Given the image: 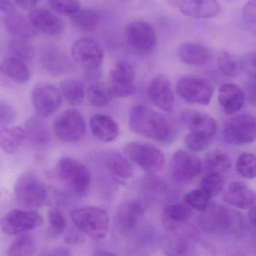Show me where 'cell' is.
Returning a JSON list of instances; mask_svg holds the SVG:
<instances>
[{
  "instance_id": "obj_1",
  "label": "cell",
  "mask_w": 256,
  "mask_h": 256,
  "mask_svg": "<svg viewBox=\"0 0 256 256\" xmlns=\"http://www.w3.org/2000/svg\"><path fill=\"white\" fill-rule=\"evenodd\" d=\"M128 125L136 134L157 142H169L172 139V128L167 119L146 106H136L131 109Z\"/></svg>"
},
{
  "instance_id": "obj_2",
  "label": "cell",
  "mask_w": 256,
  "mask_h": 256,
  "mask_svg": "<svg viewBox=\"0 0 256 256\" xmlns=\"http://www.w3.org/2000/svg\"><path fill=\"white\" fill-rule=\"evenodd\" d=\"M71 218L80 232L96 240L106 238L110 227L106 210L94 206H84L72 211Z\"/></svg>"
},
{
  "instance_id": "obj_3",
  "label": "cell",
  "mask_w": 256,
  "mask_h": 256,
  "mask_svg": "<svg viewBox=\"0 0 256 256\" xmlns=\"http://www.w3.org/2000/svg\"><path fill=\"white\" fill-rule=\"evenodd\" d=\"M200 224L209 232L224 234L242 230L244 220L239 212L227 206H210L200 217Z\"/></svg>"
},
{
  "instance_id": "obj_4",
  "label": "cell",
  "mask_w": 256,
  "mask_h": 256,
  "mask_svg": "<svg viewBox=\"0 0 256 256\" xmlns=\"http://www.w3.org/2000/svg\"><path fill=\"white\" fill-rule=\"evenodd\" d=\"M48 191L41 180L31 172L23 174L14 185V197L18 204L31 210L43 206L47 202Z\"/></svg>"
},
{
  "instance_id": "obj_5",
  "label": "cell",
  "mask_w": 256,
  "mask_h": 256,
  "mask_svg": "<svg viewBox=\"0 0 256 256\" xmlns=\"http://www.w3.org/2000/svg\"><path fill=\"white\" fill-rule=\"evenodd\" d=\"M56 174L74 194L88 192L91 182V173L86 166L72 157H62L56 163Z\"/></svg>"
},
{
  "instance_id": "obj_6",
  "label": "cell",
  "mask_w": 256,
  "mask_h": 256,
  "mask_svg": "<svg viewBox=\"0 0 256 256\" xmlns=\"http://www.w3.org/2000/svg\"><path fill=\"white\" fill-rule=\"evenodd\" d=\"M124 152L128 160L149 174L162 170L166 163L164 154L156 146L150 144L131 142L126 145Z\"/></svg>"
},
{
  "instance_id": "obj_7",
  "label": "cell",
  "mask_w": 256,
  "mask_h": 256,
  "mask_svg": "<svg viewBox=\"0 0 256 256\" xmlns=\"http://www.w3.org/2000/svg\"><path fill=\"white\" fill-rule=\"evenodd\" d=\"M223 136L227 143L236 146L256 140V118L250 114L232 116L224 124Z\"/></svg>"
},
{
  "instance_id": "obj_8",
  "label": "cell",
  "mask_w": 256,
  "mask_h": 256,
  "mask_svg": "<svg viewBox=\"0 0 256 256\" xmlns=\"http://www.w3.org/2000/svg\"><path fill=\"white\" fill-rule=\"evenodd\" d=\"M176 90L184 101L200 106H208L214 94V88L208 80L192 76L180 78Z\"/></svg>"
},
{
  "instance_id": "obj_9",
  "label": "cell",
  "mask_w": 256,
  "mask_h": 256,
  "mask_svg": "<svg viewBox=\"0 0 256 256\" xmlns=\"http://www.w3.org/2000/svg\"><path fill=\"white\" fill-rule=\"evenodd\" d=\"M127 44L136 53L149 54L157 44V36L152 25L142 20L128 24L125 29Z\"/></svg>"
},
{
  "instance_id": "obj_10",
  "label": "cell",
  "mask_w": 256,
  "mask_h": 256,
  "mask_svg": "<svg viewBox=\"0 0 256 256\" xmlns=\"http://www.w3.org/2000/svg\"><path fill=\"white\" fill-rule=\"evenodd\" d=\"M56 137L66 143H76L83 138L86 133V122L79 110L70 109L62 112L55 120Z\"/></svg>"
},
{
  "instance_id": "obj_11",
  "label": "cell",
  "mask_w": 256,
  "mask_h": 256,
  "mask_svg": "<svg viewBox=\"0 0 256 256\" xmlns=\"http://www.w3.org/2000/svg\"><path fill=\"white\" fill-rule=\"evenodd\" d=\"M202 170L203 163L194 154L179 150L172 156L170 174L175 182L186 184L200 176Z\"/></svg>"
},
{
  "instance_id": "obj_12",
  "label": "cell",
  "mask_w": 256,
  "mask_h": 256,
  "mask_svg": "<svg viewBox=\"0 0 256 256\" xmlns=\"http://www.w3.org/2000/svg\"><path fill=\"white\" fill-rule=\"evenodd\" d=\"M43 218L35 210L14 209L6 214L1 221L2 232L7 234H19L34 230L42 224Z\"/></svg>"
},
{
  "instance_id": "obj_13",
  "label": "cell",
  "mask_w": 256,
  "mask_h": 256,
  "mask_svg": "<svg viewBox=\"0 0 256 256\" xmlns=\"http://www.w3.org/2000/svg\"><path fill=\"white\" fill-rule=\"evenodd\" d=\"M72 54L78 65L89 71L98 68L104 60L102 48L90 37L76 40L72 47Z\"/></svg>"
},
{
  "instance_id": "obj_14",
  "label": "cell",
  "mask_w": 256,
  "mask_h": 256,
  "mask_svg": "<svg viewBox=\"0 0 256 256\" xmlns=\"http://www.w3.org/2000/svg\"><path fill=\"white\" fill-rule=\"evenodd\" d=\"M136 70L126 60L118 62L110 73V88L112 96L125 98L130 96L136 90Z\"/></svg>"
},
{
  "instance_id": "obj_15",
  "label": "cell",
  "mask_w": 256,
  "mask_h": 256,
  "mask_svg": "<svg viewBox=\"0 0 256 256\" xmlns=\"http://www.w3.org/2000/svg\"><path fill=\"white\" fill-rule=\"evenodd\" d=\"M32 102L36 112L41 118H48L60 107L62 94L50 84H38L32 91Z\"/></svg>"
},
{
  "instance_id": "obj_16",
  "label": "cell",
  "mask_w": 256,
  "mask_h": 256,
  "mask_svg": "<svg viewBox=\"0 0 256 256\" xmlns=\"http://www.w3.org/2000/svg\"><path fill=\"white\" fill-rule=\"evenodd\" d=\"M168 254L169 256H216L212 246L191 235L175 238L169 246Z\"/></svg>"
},
{
  "instance_id": "obj_17",
  "label": "cell",
  "mask_w": 256,
  "mask_h": 256,
  "mask_svg": "<svg viewBox=\"0 0 256 256\" xmlns=\"http://www.w3.org/2000/svg\"><path fill=\"white\" fill-rule=\"evenodd\" d=\"M148 96L151 102L166 113L173 112L174 94L172 84L164 76H157L150 82Z\"/></svg>"
},
{
  "instance_id": "obj_18",
  "label": "cell",
  "mask_w": 256,
  "mask_h": 256,
  "mask_svg": "<svg viewBox=\"0 0 256 256\" xmlns=\"http://www.w3.org/2000/svg\"><path fill=\"white\" fill-rule=\"evenodd\" d=\"M168 4L184 16L198 18L215 17L220 11V4L212 0H172Z\"/></svg>"
},
{
  "instance_id": "obj_19",
  "label": "cell",
  "mask_w": 256,
  "mask_h": 256,
  "mask_svg": "<svg viewBox=\"0 0 256 256\" xmlns=\"http://www.w3.org/2000/svg\"><path fill=\"white\" fill-rule=\"evenodd\" d=\"M181 120L190 132L214 139L217 132L215 120L208 114L194 110H186L181 114Z\"/></svg>"
},
{
  "instance_id": "obj_20",
  "label": "cell",
  "mask_w": 256,
  "mask_h": 256,
  "mask_svg": "<svg viewBox=\"0 0 256 256\" xmlns=\"http://www.w3.org/2000/svg\"><path fill=\"white\" fill-rule=\"evenodd\" d=\"M30 22L36 30L44 32L48 36L60 35L64 29L62 19L50 10L44 8H36L28 14Z\"/></svg>"
},
{
  "instance_id": "obj_21",
  "label": "cell",
  "mask_w": 256,
  "mask_h": 256,
  "mask_svg": "<svg viewBox=\"0 0 256 256\" xmlns=\"http://www.w3.org/2000/svg\"><path fill=\"white\" fill-rule=\"evenodd\" d=\"M222 200L229 206L247 209L256 204V193L244 182H232L223 193Z\"/></svg>"
},
{
  "instance_id": "obj_22",
  "label": "cell",
  "mask_w": 256,
  "mask_h": 256,
  "mask_svg": "<svg viewBox=\"0 0 256 256\" xmlns=\"http://www.w3.org/2000/svg\"><path fill=\"white\" fill-rule=\"evenodd\" d=\"M144 210L139 202L136 200L124 202L116 211L115 222L121 232H131L137 227L143 218Z\"/></svg>"
},
{
  "instance_id": "obj_23",
  "label": "cell",
  "mask_w": 256,
  "mask_h": 256,
  "mask_svg": "<svg viewBox=\"0 0 256 256\" xmlns=\"http://www.w3.org/2000/svg\"><path fill=\"white\" fill-rule=\"evenodd\" d=\"M246 96L242 90L234 84H224L218 90V100L222 109L228 115L241 110L245 103Z\"/></svg>"
},
{
  "instance_id": "obj_24",
  "label": "cell",
  "mask_w": 256,
  "mask_h": 256,
  "mask_svg": "<svg viewBox=\"0 0 256 256\" xmlns=\"http://www.w3.org/2000/svg\"><path fill=\"white\" fill-rule=\"evenodd\" d=\"M90 126L92 134L100 142L106 143L114 142L120 134L118 122L110 116L103 114H96L92 116Z\"/></svg>"
},
{
  "instance_id": "obj_25",
  "label": "cell",
  "mask_w": 256,
  "mask_h": 256,
  "mask_svg": "<svg viewBox=\"0 0 256 256\" xmlns=\"http://www.w3.org/2000/svg\"><path fill=\"white\" fill-rule=\"evenodd\" d=\"M102 163L108 172L118 182H124L132 178L133 168L131 163L121 154L114 151L102 156Z\"/></svg>"
},
{
  "instance_id": "obj_26",
  "label": "cell",
  "mask_w": 256,
  "mask_h": 256,
  "mask_svg": "<svg viewBox=\"0 0 256 256\" xmlns=\"http://www.w3.org/2000/svg\"><path fill=\"white\" fill-rule=\"evenodd\" d=\"M178 56L187 65L202 66L209 64L212 58L210 49L198 42H186L178 49Z\"/></svg>"
},
{
  "instance_id": "obj_27",
  "label": "cell",
  "mask_w": 256,
  "mask_h": 256,
  "mask_svg": "<svg viewBox=\"0 0 256 256\" xmlns=\"http://www.w3.org/2000/svg\"><path fill=\"white\" fill-rule=\"evenodd\" d=\"M4 24L6 29L18 38L28 40L36 35V30L31 24L30 20L16 12L6 14Z\"/></svg>"
},
{
  "instance_id": "obj_28",
  "label": "cell",
  "mask_w": 256,
  "mask_h": 256,
  "mask_svg": "<svg viewBox=\"0 0 256 256\" xmlns=\"http://www.w3.org/2000/svg\"><path fill=\"white\" fill-rule=\"evenodd\" d=\"M24 131L28 140L36 146H46L50 140V132L41 118H29L25 122Z\"/></svg>"
},
{
  "instance_id": "obj_29",
  "label": "cell",
  "mask_w": 256,
  "mask_h": 256,
  "mask_svg": "<svg viewBox=\"0 0 256 256\" xmlns=\"http://www.w3.org/2000/svg\"><path fill=\"white\" fill-rule=\"evenodd\" d=\"M1 70L7 78L16 83H26L30 78L28 64L11 56L2 60Z\"/></svg>"
},
{
  "instance_id": "obj_30",
  "label": "cell",
  "mask_w": 256,
  "mask_h": 256,
  "mask_svg": "<svg viewBox=\"0 0 256 256\" xmlns=\"http://www.w3.org/2000/svg\"><path fill=\"white\" fill-rule=\"evenodd\" d=\"M25 137H26V134H25L24 130L22 127L1 128L0 130L1 149L6 154H14L20 148Z\"/></svg>"
},
{
  "instance_id": "obj_31",
  "label": "cell",
  "mask_w": 256,
  "mask_h": 256,
  "mask_svg": "<svg viewBox=\"0 0 256 256\" xmlns=\"http://www.w3.org/2000/svg\"><path fill=\"white\" fill-rule=\"evenodd\" d=\"M42 62L44 68L53 74H61L67 71L70 66L65 56L54 47H48L43 52Z\"/></svg>"
},
{
  "instance_id": "obj_32",
  "label": "cell",
  "mask_w": 256,
  "mask_h": 256,
  "mask_svg": "<svg viewBox=\"0 0 256 256\" xmlns=\"http://www.w3.org/2000/svg\"><path fill=\"white\" fill-rule=\"evenodd\" d=\"M36 250L35 238L30 234H22L8 246L7 256H34Z\"/></svg>"
},
{
  "instance_id": "obj_33",
  "label": "cell",
  "mask_w": 256,
  "mask_h": 256,
  "mask_svg": "<svg viewBox=\"0 0 256 256\" xmlns=\"http://www.w3.org/2000/svg\"><path fill=\"white\" fill-rule=\"evenodd\" d=\"M232 167V161L227 154L222 151H214L205 157L203 169L206 174H221L228 172Z\"/></svg>"
},
{
  "instance_id": "obj_34",
  "label": "cell",
  "mask_w": 256,
  "mask_h": 256,
  "mask_svg": "<svg viewBox=\"0 0 256 256\" xmlns=\"http://www.w3.org/2000/svg\"><path fill=\"white\" fill-rule=\"evenodd\" d=\"M60 92L62 96L72 106L82 104L85 96L84 85L77 79H66L61 82Z\"/></svg>"
},
{
  "instance_id": "obj_35",
  "label": "cell",
  "mask_w": 256,
  "mask_h": 256,
  "mask_svg": "<svg viewBox=\"0 0 256 256\" xmlns=\"http://www.w3.org/2000/svg\"><path fill=\"white\" fill-rule=\"evenodd\" d=\"M8 50L11 58L26 62H32L35 56V50L32 44L26 40L16 38L8 44Z\"/></svg>"
},
{
  "instance_id": "obj_36",
  "label": "cell",
  "mask_w": 256,
  "mask_h": 256,
  "mask_svg": "<svg viewBox=\"0 0 256 256\" xmlns=\"http://www.w3.org/2000/svg\"><path fill=\"white\" fill-rule=\"evenodd\" d=\"M86 94L89 102L97 108L106 107L113 98L109 86L98 82L91 84L88 86Z\"/></svg>"
},
{
  "instance_id": "obj_37",
  "label": "cell",
  "mask_w": 256,
  "mask_h": 256,
  "mask_svg": "<svg viewBox=\"0 0 256 256\" xmlns=\"http://www.w3.org/2000/svg\"><path fill=\"white\" fill-rule=\"evenodd\" d=\"M72 23L82 31H94L100 24V17L96 12L80 10L71 17Z\"/></svg>"
},
{
  "instance_id": "obj_38",
  "label": "cell",
  "mask_w": 256,
  "mask_h": 256,
  "mask_svg": "<svg viewBox=\"0 0 256 256\" xmlns=\"http://www.w3.org/2000/svg\"><path fill=\"white\" fill-rule=\"evenodd\" d=\"M164 218L169 224L175 226L185 222L192 215V210L187 204H170L163 211Z\"/></svg>"
},
{
  "instance_id": "obj_39",
  "label": "cell",
  "mask_w": 256,
  "mask_h": 256,
  "mask_svg": "<svg viewBox=\"0 0 256 256\" xmlns=\"http://www.w3.org/2000/svg\"><path fill=\"white\" fill-rule=\"evenodd\" d=\"M235 166L240 176L246 179H253L256 176V155L244 152L238 157Z\"/></svg>"
},
{
  "instance_id": "obj_40",
  "label": "cell",
  "mask_w": 256,
  "mask_h": 256,
  "mask_svg": "<svg viewBox=\"0 0 256 256\" xmlns=\"http://www.w3.org/2000/svg\"><path fill=\"white\" fill-rule=\"evenodd\" d=\"M218 67L224 76L235 78L240 74L242 67L241 60L228 52H222L218 58Z\"/></svg>"
},
{
  "instance_id": "obj_41",
  "label": "cell",
  "mask_w": 256,
  "mask_h": 256,
  "mask_svg": "<svg viewBox=\"0 0 256 256\" xmlns=\"http://www.w3.org/2000/svg\"><path fill=\"white\" fill-rule=\"evenodd\" d=\"M210 196L200 188L187 193L184 197V202L192 209L205 212L210 208Z\"/></svg>"
},
{
  "instance_id": "obj_42",
  "label": "cell",
  "mask_w": 256,
  "mask_h": 256,
  "mask_svg": "<svg viewBox=\"0 0 256 256\" xmlns=\"http://www.w3.org/2000/svg\"><path fill=\"white\" fill-rule=\"evenodd\" d=\"M224 186V180L221 174H208L204 176L200 184V187L204 192L211 198L218 196Z\"/></svg>"
},
{
  "instance_id": "obj_43",
  "label": "cell",
  "mask_w": 256,
  "mask_h": 256,
  "mask_svg": "<svg viewBox=\"0 0 256 256\" xmlns=\"http://www.w3.org/2000/svg\"><path fill=\"white\" fill-rule=\"evenodd\" d=\"M212 139L196 133L190 132L185 138V145L192 152H202L208 149Z\"/></svg>"
},
{
  "instance_id": "obj_44",
  "label": "cell",
  "mask_w": 256,
  "mask_h": 256,
  "mask_svg": "<svg viewBox=\"0 0 256 256\" xmlns=\"http://www.w3.org/2000/svg\"><path fill=\"white\" fill-rule=\"evenodd\" d=\"M49 6L54 12L70 17L74 16L80 8V2L78 1H49Z\"/></svg>"
},
{
  "instance_id": "obj_45",
  "label": "cell",
  "mask_w": 256,
  "mask_h": 256,
  "mask_svg": "<svg viewBox=\"0 0 256 256\" xmlns=\"http://www.w3.org/2000/svg\"><path fill=\"white\" fill-rule=\"evenodd\" d=\"M48 217L52 232L55 234L64 233L66 228V220L61 211L58 208H53L49 211Z\"/></svg>"
},
{
  "instance_id": "obj_46",
  "label": "cell",
  "mask_w": 256,
  "mask_h": 256,
  "mask_svg": "<svg viewBox=\"0 0 256 256\" xmlns=\"http://www.w3.org/2000/svg\"><path fill=\"white\" fill-rule=\"evenodd\" d=\"M14 109L8 103L2 101L0 102V126L1 128H7L16 119Z\"/></svg>"
},
{
  "instance_id": "obj_47",
  "label": "cell",
  "mask_w": 256,
  "mask_h": 256,
  "mask_svg": "<svg viewBox=\"0 0 256 256\" xmlns=\"http://www.w3.org/2000/svg\"><path fill=\"white\" fill-rule=\"evenodd\" d=\"M241 67L246 74L256 80V52L246 54L241 60Z\"/></svg>"
},
{
  "instance_id": "obj_48",
  "label": "cell",
  "mask_w": 256,
  "mask_h": 256,
  "mask_svg": "<svg viewBox=\"0 0 256 256\" xmlns=\"http://www.w3.org/2000/svg\"><path fill=\"white\" fill-rule=\"evenodd\" d=\"M242 17L248 23L256 24V1H250L244 6Z\"/></svg>"
},
{
  "instance_id": "obj_49",
  "label": "cell",
  "mask_w": 256,
  "mask_h": 256,
  "mask_svg": "<svg viewBox=\"0 0 256 256\" xmlns=\"http://www.w3.org/2000/svg\"><path fill=\"white\" fill-rule=\"evenodd\" d=\"M78 230H70L66 235L65 241L66 244L76 245L82 244L84 241V236Z\"/></svg>"
},
{
  "instance_id": "obj_50",
  "label": "cell",
  "mask_w": 256,
  "mask_h": 256,
  "mask_svg": "<svg viewBox=\"0 0 256 256\" xmlns=\"http://www.w3.org/2000/svg\"><path fill=\"white\" fill-rule=\"evenodd\" d=\"M246 97L250 104L256 106V80H250L246 86Z\"/></svg>"
},
{
  "instance_id": "obj_51",
  "label": "cell",
  "mask_w": 256,
  "mask_h": 256,
  "mask_svg": "<svg viewBox=\"0 0 256 256\" xmlns=\"http://www.w3.org/2000/svg\"><path fill=\"white\" fill-rule=\"evenodd\" d=\"M40 256H72V254L67 248L58 247L43 252Z\"/></svg>"
},
{
  "instance_id": "obj_52",
  "label": "cell",
  "mask_w": 256,
  "mask_h": 256,
  "mask_svg": "<svg viewBox=\"0 0 256 256\" xmlns=\"http://www.w3.org/2000/svg\"><path fill=\"white\" fill-rule=\"evenodd\" d=\"M16 6V4L14 2L7 1V0H1L0 1V10H1V11L5 12L6 14L14 12Z\"/></svg>"
},
{
  "instance_id": "obj_53",
  "label": "cell",
  "mask_w": 256,
  "mask_h": 256,
  "mask_svg": "<svg viewBox=\"0 0 256 256\" xmlns=\"http://www.w3.org/2000/svg\"><path fill=\"white\" fill-rule=\"evenodd\" d=\"M16 6L26 10H34L38 5V1L36 0H18L16 1Z\"/></svg>"
},
{
  "instance_id": "obj_54",
  "label": "cell",
  "mask_w": 256,
  "mask_h": 256,
  "mask_svg": "<svg viewBox=\"0 0 256 256\" xmlns=\"http://www.w3.org/2000/svg\"><path fill=\"white\" fill-rule=\"evenodd\" d=\"M248 220L254 227L256 228V205L250 208L248 214Z\"/></svg>"
},
{
  "instance_id": "obj_55",
  "label": "cell",
  "mask_w": 256,
  "mask_h": 256,
  "mask_svg": "<svg viewBox=\"0 0 256 256\" xmlns=\"http://www.w3.org/2000/svg\"><path fill=\"white\" fill-rule=\"evenodd\" d=\"M92 256H118L110 252L104 251V250H100V251L96 252Z\"/></svg>"
}]
</instances>
